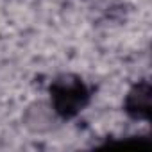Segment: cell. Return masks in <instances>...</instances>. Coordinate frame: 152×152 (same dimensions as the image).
Instances as JSON below:
<instances>
[{
	"mask_svg": "<svg viewBox=\"0 0 152 152\" xmlns=\"http://www.w3.org/2000/svg\"><path fill=\"white\" fill-rule=\"evenodd\" d=\"M56 99H57V106L61 107V111H70L83 102V88L75 84L63 86L56 93Z\"/></svg>",
	"mask_w": 152,
	"mask_h": 152,
	"instance_id": "1",
	"label": "cell"
}]
</instances>
